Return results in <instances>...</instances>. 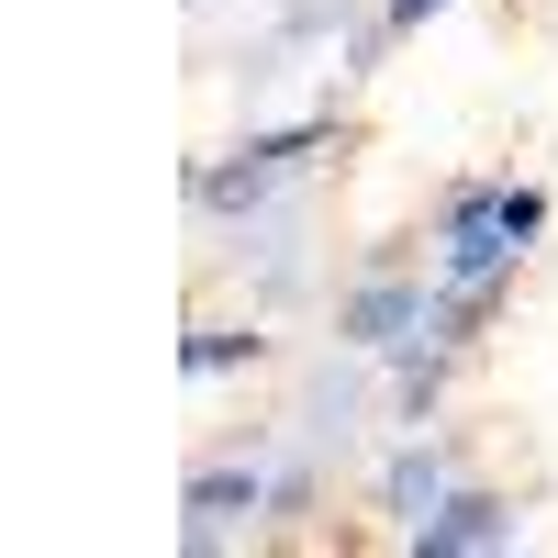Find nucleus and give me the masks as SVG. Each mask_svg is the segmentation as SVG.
<instances>
[{"mask_svg":"<svg viewBox=\"0 0 558 558\" xmlns=\"http://www.w3.org/2000/svg\"><path fill=\"white\" fill-rule=\"evenodd\" d=\"M536 223H547V191H514V179H458V191H447V235H436V279H447L458 302L492 313Z\"/></svg>","mask_w":558,"mask_h":558,"instance_id":"1","label":"nucleus"},{"mask_svg":"<svg viewBox=\"0 0 558 558\" xmlns=\"http://www.w3.org/2000/svg\"><path fill=\"white\" fill-rule=\"evenodd\" d=\"M324 134H336V123H291V134H257V146H246L235 168H202V179H191V202H202V213H257V202L279 191V179H291V168L324 146Z\"/></svg>","mask_w":558,"mask_h":558,"instance_id":"2","label":"nucleus"},{"mask_svg":"<svg viewBox=\"0 0 558 558\" xmlns=\"http://www.w3.org/2000/svg\"><path fill=\"white\" fill-rule=\"evenodd\" d=\"M413 558H481V547H514V502H492V492H447L425 525H402Z\"/></svg>","mask_w":558,"mask_h":558,"instance_id":"3","label":"nucleus"},{"mask_svg":"<svg viewBox=\"0 0 558 558\" xmlns=\"http://www.w3.org/2000/svg\"><path fill=\"white\" fill-rule=\"evenodd\" d=\"M257 502H279V481L257 470V458H246V470H202L191 481V547H223L235 514H257Z\"/></svg>","mask_w":558,"mask_h":558,"instance_id":"4","label":"nucleus"},{"mask_svg":"<svg viewBox=\"0 0 558 558\" xmlns=\"http://www.w3.org/2000/svg\"><path fill=\"white\" fill-rule=\"evenodd\" d=\"M425 291H436V279H413V268H380V279H357V302H347V324H336V336H347V347H391L402 324L425 313Z\"/></svg>","mask_w":558,"mask_h":558,"instance_id":"5","label":"nucleus"},{"mask_svg":"<svg viewBox=\"0 0 558 558\" xmlns=\"http://www.w3.org/2000/svg\"><path fill=\"white\" fill-rule=\"evenodd\" d=\"M447 492H458V458H447V447H402V458H391V481H380V502H391L402 525H425Z\"/></svg>","mask_w":558,"mask_h":558,"instance_id":"6","label":"nucleus"},{"mask_svg":"<svg viewBox=\"0 0 558 558\" xmlns=\"http://www.w3.org/2000/svg\"><path fill=\"white\" fill-rule=\"evenodd\" d=\"M235 357H257V336H223L213 324V336H191V380H213V368H235Z\"/></svg>","mask_w":558,"mask_h":558,"instance_id":"7","label":"nucleus"}]
</instances>
